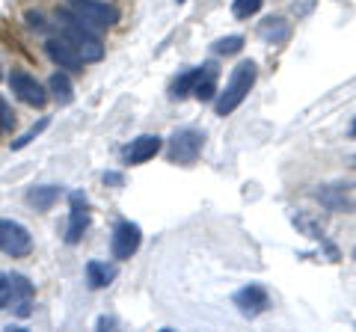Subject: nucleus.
Here are the masks:
<instances>
[{"label":"nucleus","instance_id":"obj_1","mask_svg":"<svg viewBox=\"0 0 356 332\" xmlns=\"http://www.w3.org/2000/svg\"><path fill=\"white\" fill-rule=\"evenodd\" d=\"M57 21H60L63 39L72 42L74 51L81 53L83 63H98V60H104V45H102V39L95 36L92 27L83 24L81 15L72 13L69 6H63V9H57Z\"/></svg>","mask_w":356,"mask_h":332},{"label":"nucleus","instance_id":"obj_2","mask_svg":"<svg viewBox=\"0 0 356 332\" xmlns=\"http://www.w3.org/2000/svg\"><path fill=\"white\" fill-rule=\"evenodd\" d=\"M255 77H259V65H255L252 60H243V63H238L235 69H232L226 90L217 95V104H214L217 116L226 119V116L235 113V110L243 104V98H247L250 90L255 86Z\"/></svg>","mask_w":356,"mask_h":332},{"label":"nucleus","instance_id":"obj_3","mask_svg":"<svg viewBox=\"0 0 356 332\" xmlns=\"http://www.w3.org/2000/svg\"><path fill=\"white\" fill-rule=\"evenodd\" d=\"M72 13L81 15V21L92 30H110L119 24V9L104 0H65Z\"/></svg>","mask_w":356,"mask_h":332},{"label":"nucleus","instance_id":"obj_4","mask_svg":"<svg viewBox=\"0 0 356 332\" xmlns=\"http://www.w3.org/2000/svg\"><path fill=\"white\" fill-rule=\"evenodd\" d=\"M205 146V134L196 128H181L175 131L172 140H170V160L172 163H181V166H191L199 160Z\"/></svg>","mask_w":356,"mask_h":332},{"label":"nucleus","instance_id":"obj_5","mask_svg":"<svg viewBox=\"0 0 356 332\" xmlns=\"http://www.w3.org/2000/svg\"><path fill=\"white\" fill-rule=\"evenodd\" d=\"M0 252L9 258H27L33 252V238L18 219H0Z\"/></svg>","mask_w":356,"mask_h":332},{"label":"nucleus","instance_id":"obj_6","mask_svg":"<svg viewBox=\"0 0 356 332\" xmlns=\"http://www.w3.org/2000/svg\"><path fill=\"white\" fill-rule=\"evenodd\" d=\"M140 243H143V229L137 223L122 219V223L113 226V235H110V252H113L116 261L131 258L134 252L140 249Z\"/></svg>","mask_w":356,"mask_h":332},{"label":"nucleus","instance_id":"obj_7","mask_svg":"<svg viewBox=\"0 0 356 332\" xmlns=\"http://www.w3.org/2000/svg\"><path fill=\"white\" fill-rule=\"evenodd\" d=\"M9 90H13L21 101L30 104V107H44L48 104V90H44L36 77L27 74V72H13L9 74Z\"/></svg>","mask_w":356,"mask_h":332},{"label":"nucleus","instance_id":"obj_8","mask_svg":"<svg viewBox=\"0 0 356 332\" xmlns=\"http://www.w3.org/2000/svg\"><path fill=\"white\" fill-rule=\"evenodd\" d=\"M69 226H65V243H81L86 229H89V202L83 193H72L69 196Z\"/></svg>","mask_w":356,"mask_h":332},{"label":"nucleus","instance_id":"obj_9","mask_svg":"<svg viewBox=\"0 0 356 332\" xmlns=\"http://www.w3.org/2000/svg\"><path fill=\"white\" fill-rule=\"evenodd\" d=\"M44 53L51 57L54 65H60L63 72H69V74H81L83 72V60H81V53L74 51L72 42H65L63 36L60 39H48L44 42Z\"/></svg>","mask_w":356,"mask_h":332},{"label":"nucleus","instance_id":"obj_10","mask_svg":"<svg viewBox=\"0 0 356 332\" xmlns=\"http://www.w3.org/2000/svg\"><path fill=\"white\" fill-rule=\"evenodd\" d=\"M232 303L238 306V312L243 317H259L267 312V306H270V297H267V291L261 285H247V288H241V291L232 297Z\"/></svg>","mask_w":356,"mask_h":332},{"label":"nucleus","instance_id":"obj_11","mask_svg":"<svg viewBox=\"0 0 356 332\" xmlns=\"http://www.w3.org/2000/svg\"><path fill=\"white\" fill-rule=\"evenodd\" d=\"M161 137L158 134H143V137H137V140H131V146H125V151H122V158H125V163H131V166H137V163H146V160H152L154 154L161 151Z\"/></svg>","mask_w":356,"mask_h":332},{"label":"nucleus","instance_id":"obj_12","mask_svg":"<svg viewBox=\"0 0 356 332\" xmlns=\"http://www.w3.org/2000/svg\"><path fill=\"white\" fill-rule=\"evenodd\" d=\"M63 196V187L60 184H33L27 187V205L36 208V211H51L54 202Z\"/></svg>","mask_w":356,"mask_h":332},{"label":"nucleus","instance_id":"obj_13","mask_svg":"<svg viewBox=\"0 0 356 332\" xmlns=\"http://www.w3.org/2000/svg\"><path fill=\"white\" fill-rule=\"evenodd\" d=\"M9 279H13V300H15V312L21 317H27L33 308H30V300H33V282L27 279V276H21V273H9Z\"/></svg>","mask_w":356,"mask_h":332},{"label":"nucleus","instance_id":"obj_14","mask_svg":"<svg viewBox=\"0 0 356 332\" xmlns=\"http://www.w3.org/2000/svg\"><path fill=\"white\" fill-rule=\"evenodd\" d=\"M193 95L199 101H211V98H217V63H205L202 65V74H199V81L193 86Z\"/></svg>","mask_w":356,"mask_h":332},{"label":"nucleus","instance_id":"obj_15","mask_svg":"<svg viewBox=\"0 0 356 332\" xmlns=\"http://www.w3.org/2000/svg\"><path fill=\"white\" fill-rule=\"evenodd\" d=\"M48 92H51V98H54V101H57L60 107H65V104L74 101V86H72V81H69V74H65V72L51 74Z\"/></svg>","mask_w":356,"mask_h":332},{"label":"nucleus","instance_id":"obj_16","mask_svg":"<svg viewBox=\"0 0 356 332\" xmlns=\"http://www.w3.org/2000/svg\"><path fill=\"white\" fill-rule=\"evenodd\" d=\"M116 279V267H107L104 261H89L86 264V282H89V288H107L110 282Z\"/></svg>","mask_w":356,"mask_h":332},{"label":"nucleus","instance_id":"obj_17","mask_svg":"<svg viewBox=\"0 0 356 332\" xmlns=\"http://www.w3.org/2000/svg\"><path fill=\"white\" fill-rule=\"evenodd\" d=\"M199 74H202V65H199V69L184 72V74H178L175 81H172V86H170V98H178V101H181L184 95H191L196 81H199Z\"/></svg>","mask_w":356,"mask_h":332},{"label":"nucleus","instance_id":"obj_18","mask_svg":"<svg viewBox=\"0 0 356 332\" xmlns=\"http://www.w3.org/2000/svg\"><path fill=\"white\" fill-rule=\"evenodd\" d=\"M259 33H261V39H267V42H273V45H276V42L288 39V24L282 18H267Z\"/></svg>","mask_w":356,"mask_h":332},{"label":"nucleus","instance_id":"obj_19","mask_svg":"<svg viewBox=\"0 0 356 332\" xmlns=\"http://www.w3.org/2000/svg\"><path fill=\"white\" fill-rule=\"evenodd\" d=\"M48 125H51V119H48V116H44V119H39L36 125H33V128H27V131H24V134H21L18 140H13V142H9V149H13V151H21L24 146H30V142L36 140V137H39V134H42V131L48 128Z\"/></svg>","mask_w":356,"mask_h":332},{"label":"nucleus","instance_id":"obj_20","mask_svg":"<svg viewBox=\"0 0 356 332\" xmlns=\"http://www.w3.org/2000/svg\"><path fill=\"white\" fill-rule=\"evenodd\" d=\"M261 3L264 0H235V3H232V15H235L238 21H247V18H252L255 13H259Z\"/></svg>","mask_w":356,"mask_h":332},{"label":"nucleus","instance_id":"obj_21","mask_svg":"<svg viewBox=\"0 0 356 332\" xmlns=\"http://www.w3.org/2000/svg\"><path fill=\"white\" fill-rule=\"evenodd\" d=\"M243 48V36H222L214 42V53H222V57H229V53H238Z\"/></svg>","mask_w":356,"mask_h":332},{"label":"nucleus","instance_id":"obj_22","mask_svg":"<svg viewBox=\"0 0 356 332\" xmlns=\"http://www.w3.org/2000/svg\"><path fill=\"white\" fill-rule=\"evenodd\" d=\"M13 306V279L9 273H0V308Z\"/></svg>","mask_w":356,"mask_h":332},{"label":"nucleus","instance_id":"obj_23","mask_svg":"<svg viewBox=\"0 0 356 332\" xmlns=\"http://www.w3.org/2000/svg\"><path fill=\"white\" fill-rule=\"evenodd\" d=\"M13 128H15V116L9 110V104L0 98V131H13Z\"/></svg>","mask_w":356,"mask_h":332},{"label":"nucleus","instance_id":"obj_24","mask_svg":"<svg viewBox=\"0 0 356 332\" xmlns=\"http://www.w3.org/2000/svg\"><path fill=\"white\" fill-rule=\"evenodd\" d=\"M27 24H30L33 30H44V21H42L39 13H27Z\"/></svg>","mask_w":356,"mask_h":332},{"label":"nucleus","instance_id":"obj_25","mask_svg":"<svg viewBox=\"0 0 356 332\" xmlns=\"http://www.w3.org/2000/svg\"><path fill=\"white\" fill-rule=\"evenodd\" d=\"M104 184H122V175H116V172H107V175H104Z\"/></svg>","mask_w":356,"mask_h":332},{"label":"nucleus","instance_id":"obj_26","mask_svg":"<svg viewBox=\"0 0 356 332\" xmlns=\"http://www.w3.org/2000/svg\"><path fill=\"white\" fill-rule=\"evenodd\" d=\"M353 134H356V125H353Z\"/></svg>","mask_w":356,"mask_h":332},{"label":"nucleus","instance_id":"obj_27","mask_svg":"<svg viewBox=\"0 0 356 332\" xmlns=\"http://www.w3.org/2000/svg\"><path fill=\"white\" fill-rule=\"evenodd\" d=\"M0 77H3V72H0Z\"/></svg>","mask_w":356,"mask_h":332},{"label":"nucleus","instance_id":"obj_28","mask_svg":"<svg viewBox=\"0 0 356 332\" xmlns=\"http://www.w3.org/2000/svg\"><path fill=\"white\" fill-rule=\"evenodd\" d=\"M178 3H181V0H178Z\"/></svg>","mask_w":356,"mask_h":332}]
</instances>
